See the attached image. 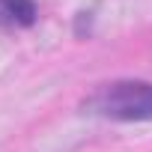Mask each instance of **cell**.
I'll use <instances>...</instances> for the list:
<instances>
[{"label": "cell", "mask_w": 152, "mask_h": 152, "mask_svg": "<svg viewBox=\"0 0 152 152\" xmlns=\"http://www.w3.org/2000/svg\"><path fill=\"white\" fill-rule=\"evenodd\" d=\"M84 113L104 116V119H122V122L152 119V84L146 81L104 84L84 102Z\"/></svg>", "instance_id": "obj_1"}, {"label": "cell", "mask_w": 152, "mask_h": 152, "mask_svg": "<svg viewBox=\"0 0 152 152\" xmlns=\"http://www.w3.org/2000/svg\"><path fill=\"white\" fill-rule=\"evenodd\" d=\"M0 15H6L15 24H30L36 15V6L30 0H0Z\"/></svg>", "instance_id": "obj_2"}]
</instances>
